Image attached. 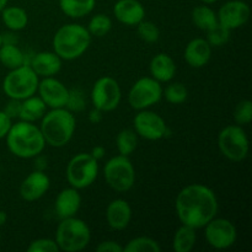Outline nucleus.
I'll use <instances>...</instances> for the list:
<instances>
[{"mask_svg":"<svg viewBox=\"0 0 252 252\" xmlns=\"http://www.w3.org/2000/svg\"><path fill=\"white\" fill-rule=\"evenodd\" d=\"M0 245H1V233H0Z\"/></svg>","mask_w":252,"mask_h":252,"instance_id":"de8ad7c7","label":"nucleus"},{"mask_svg":"<svg viewBox=\"0 0 252 252\" xmlns=\"http://www.w3.org/2000/svg\"><path fill=\"white\" fill-rule=\"evenodd\" d=\"M125 252H160L161 246L157 240L148 236H138L128 241L127 245L123 246Z\"/></svg>","mask_w":252,"mask_h":252,"instance_id":"c756f323","label":"nucleus"},{"mask_svg":"<svg viewBox=\"0 0 252 252\" xmlns=\"http://www.w3.org/2000/svg\"><path fill=\"white\" fill-rule=\"evenodd\" d=\"M81 207V196L74 187L62 189L54 202V209L61 219L75 217Z\"/></svg>","mask_w":252,"mask_h":252,"instance_id":"6ab92c4d","label":"nucleus"},{"mask_svg":"<svg viewBox=\"0 0 252 252\" xmlns=\"http://www.w3.org/2000/svg\"><path fill=\"white\" fill-rule=\"evenodd\" d=\"M162 97L161 83L152 76L140 78L133 84L128 93V102L134 110H148L159 102Z\"/></svg>","mask_w":252,"mask_h":252,"instance_id":"9d476101","label":"nucleus"},{"mask_svg":"<svg viewBox=\"0 0 252 252\" xmlns=\"http://www.w3.org/2000/svg\"><path fill=\"white\" fill-rule=\"evenodd\" d=\"M7 2H9V0H0V11H1L5 6H6Z\"/></svg>","mask_w":252,"mask_h":252,"instance_id":"c03bdc74","label":"nucleus"},{"mask_svg":"<svg viewBox=\"0 0 252 252\" xmlns=\"http://www.w3.org/2000/svg\"><path fill=\"white\" fill-rule=\"evenodd\" d=\"M116 145H117V150L120 153V155L129 157L137 149V133L133 129H128V128L127 129H122L117 134V138H116Z\"/></svg>","mask_w":252,"mask_h":252,"instance_id":"c85d7f7f","label":"nucleus"},{"mask_svg":"<svg viewBox=\"0 0 252 252\" xmlns=\"http://www.w3.org/2000/svg\"><path fill=\"white\" fill-rule=\"evenodd\" d=\"M51 186V181L47 174L41 170H34L27 175L20 186V196L24 201L34 202L47 193Z\"/></svg>","mask_w":252,"mask_h":252,"instance_id":"dca6fc26","label":"nucleus"},{"mask_svg":"<svg viewBox=\"0 0 252 252\" xmlns=\"http://www.w3.org/2000/svg\"><path fill=\"white\" fill-rule=\"evenodd\" d=\"M149 71L159 83H170L176 74V64L169 54L159 53L150 61Z\"/></svg>","mask_w":252,"mask_h":252,"instance_id":"4be33fe9","label":"nucleus"},{"mask_svg":"<svg viewBox=\"0 0 252 252\" xmlns=\"http://www.w3.org/2000/svg\"><path fill=\"white\" fill-rule=\"evenodd\" d=\"M11 126H12L11 118H10L4 111H0V139L6 137V134L9 133Z\"/></svg>","mask_w":252,"mask_h":252,"instance_id":"ea45409f","label":"nucleus"},{"mask_svg":"<svg viewBox=\"0 0 252 252\" xmlns=\"http://www.w3.org/2000/svg\"><path fill=\"white\" fill-rule=\"evenodd\" d=\"M192 21L196 25L197 29L202 31H208L213 26L218 24L217 12L207 4L198 5L192 11Z\"/></svg>","mask_w":252,"mask_h":252,"instance_id":"cd10ccee","label":"nucleus"},{"mask_svg":"<svg viewBox=\"0 0 252 252\" xmlns=\"http://www.w3.org/2000/svg\"><path fill=\"white\" fill-rule=\"evenodd\" d=\"M202 2H203V4H207V5H209V4H213V2H216L217 0H201Z\"/></svg>","mask_w":252,"mask_h":252,"instance_id":"a18cd8bd","label":"nucleus"},{"mask_svg":"<svg viewBox=\"0 0 252 252\" xmlns=\"http://www.w3.org/2000/svg\"><path fill=\"white\" fill-rule=\"evenodd\" d=\"M90 97L94 107L106 113L118 107L122 98V91L117 80L111 76H102L94 84Z\"/></svg>","mask_w":252,"mask_h":252,"instance_id":"9b49d317","label":"nucleus"},{"mask_svg":"<svg viewBox=\"0 0 252 252\" xmlns=\"http://www.w3.org/2000/svg\"><path fill=\"white\" fill-rule=\"evenodd\" d=\"M2 44V36H1V33H0V46H1Z\"/></svg>","mask_w":252,"mask_h":252,"instance_id":"49530a36","label":"nucleus"},{"mask_svg":"<svg viewBox=\"0 0 252 252\" xmlns=\"http://www.w3.org/2000/svg\"><path fill=\"white\" fill-rule=\"evenodd\" d=\"M132 219V208L125 199H113L106 209V220L113 230H123L127 228Z\"/></svg>","mask_w":252,"mask_h":252,"instance_id":"a211bd4d","label":"nucleus"},{"mask_svg":"<svg viewBox=\"0 0 252 252\" xmlns=\"http://www.w3.org/2000/svg\"><path fill=\"white\" fill-rule=\"evenodd\" d=\"M90 154L94 159H96L98 161V160H101L103 157H105L106 150H105V148L101 147V145H97V147L93 148V150L90 152Z\"/></svg>","mask_w":252,"mask_h":252,"instance_id":"79ce46f5","label":"nucleus"},{"mask_svg":"<svg viewBox=\"0 0 252 252\" xmlns=\"http://www.w3.org/2000/svg\"><path fill=\"white\" fill-rule=\"evenodd\" d=\"M85 97H84V93L79 89H73L69 90L68 101H66L65 108L70 112H81L85 108Z\"/></svg>","mask_w":252,"mask_h":252,"instance_id":"c9c22d12","label":"nucleus"},{"mask_svg":"<svg viewBox=\"0 0 252 252\" xmlns=\"http://www.w3.org/2000/svg\"><path fill=\"white\" fill-rule=\"evenodd\" d=\"M7 220V216L4 211H0V226L4 225Z\"/></svg>","mask_w":252,"mask_h":252,"instance_id":"37998d69","label":"nucleus"},{"mask_svg":"<svg viewBox=\"0 0 252 252\" xmlns=\"http://www.w3.org/2000/svg\"><path fill=\"white\" fill-rule=\"evenodd\" d=\"M39 97L42 98L47 107L63 108L65 107L69 96V89L54 76L42 78L37 89Z\"/></svg>","mask_w":252,"mask_h":252,"instance_id":"4468645a","label":"nucleus"},{"mask_svg":"<svg viewBox=\"0 0 252 252\" xmlns=\"http://www.w3.org/2000/svg\"><path fill=\"white\" fill-rule=\"evenodd\" d=\"M91 34L88 29L79 24H66L59 27L53 36V52L62 61L78 59L88 51Z\"/></svg>","mask_w":252,"mask_h":252,"instance_id":"20e7f679","label":"nucleus"},{"mask_svg":"<svg viewBox=\"0 0 252 252\" xmlns=\"http://www.w3.org/2000/svg\"><path fill=\"white\" fill-rule=\"evenodd\" d=\"M162 96H165L167 102L172 105H181L189 97V91L184 84L171 83L166 86L165 90H162Z\"/></svg>","mask_w":252,"mask_h":252,"instance_id":"2f4dec72","label":"nucleus"},{"mask_svg":"<svg viewBox=\"0 0 252 252\" xmlns=\"http://www.w3.org/2000/svg\"><path fill=\"white\" fill-rule=\"evenodd\" d=\"M75 117L73 112L63 108H51L41 118L42 135L46 144L53 148H62L68 144L75 132Z\"/></svg>","mask_w":252,"mask_h":252,"instance_id":"7ed1b4c3","label":"nucleus"},{"mask_svg":"<svg viewBox=\"0 0 252 252\" xmlns=\"http://www.w3.org/2000/svg\"><path fill=\"white\" fill-rule=\"evenodd\" d=\"M137 27L138 36L140 37V39H143L147 43H155V42H158L160 37V31L154 22L144 21L143 20L142 22L137 25Z\"/></svg>","mask_w":252,"mask_h":252,"instance_id":"72a5a7b5","label":"nucleus"},{"mask_svg":"<svg viewBox=\"0 0 252 252\" xmlns=\"http://www.w3.org/2000/svg\"><path fill=\"white\" fill-rule=\"evenodd\" d=\"M103 177L113 191H129L135 182V170L129 157L117 155L111 158L103 167Z\"/></svg>","mask_w":252,"mask_h":252,"instance_id":"6e6552de","label":"nucleus"},{"mask_svg":"<svg viewBox=\"0 0 252 252\" xmlns=\"http://www.w3.org/2000/svg\"><path fill=\"white\" fill-rule=\"evenodd\" d=\"M218 148L223 157L234 162H240L249 154V138L243 126H226L218 135Z\"/></svg>","mask_w":252,"mask_h":252,"instance_id":"1a4fd4ad","label":"nucleus"},{"mask_svg":"<svg viewBox=\"0 0 252 252\" xmlns=\"http://www.w3.org/2000/svg\"><path fill=\"white\" fill-rule=\"evenodd\" d=\"M103 112H101L100 110H97V108L94 107V110L91 111L90 115H89V121H90L91 123H94V125H97V123H100L101 121H102V115Z\"/></svg>","mask_w":252,"mask_h":252,"instance_id":"a19ab883","label":"nucleus"},{"mask_svg":"<svg viewBox=\"0 0 252 252\" xmlns=\"http://www.w3.org/2000/svg\"><path fill=\"white\" fill-rule=\"evenodd\" d=\"M27 252H59V248L54 239L41 238L30 244Z\"/></svg>","mask_w":252,"mask_h":252,"instance_id":"e433bc0d","label":"nucleus"},{"mask_svg":"<svg viewBox=\"0 0 252 252\" xmlns=\"http://www.w3.org/2000/svg\"><path fill=\"white\" fill-rule=\"evenodd\" d=\"M86 29L91 37H103L112 29V20L105 14H97L91 17Z\"/></svg>","mask_w":252,"mask_h":252,"instance_id":"7c9ffc66","label":"nucleus"},{"mask_svg":"<svg viewBox=\"0 0 252 252\" xmlns=\"http://www.w3.org/2000/svg\"><path fill=\"white\" fill-rule=\"evenodd\" d=\"M234 120L239 126L250 125L252 121V102L250 100H243L236 105Z\"/></svg>","mask_w":252,"mask_h":252,"instance_id":"f704fd0d","label":"nucleus"},{"mask_svg":"<svg viewBox=\"0 0 252 252\" xmlns=\"http://www.w3.org/2000/svg\"><path fill=\"white\" fill-rule=\"evenodd\" d=\"M96 0H59V7L70 19H81L95 9Z\"/></svg>","mask_w":252,"mask_h":252,"instance_id":"393cba45","label":"nucleus"},{"mask_svg":"<svg viewBox=\"0 0 252 252\" xmlns=\"http://www.w3.org/2000/svg\"><path fill=\"white\" fill-rule=\"evenodd\" d=\"M96 251L97 252H122L123 246L120 245L117 241L113 240H106L98 244L96 246Z\"/></svg>","mask_w":252,"mask_h":252,"instance_id":"58836bf2","label":"nucleus"},{"mask_svg":"<svg viewBox=\"0 0 252 252\" xmlns=\"http://www.w3.org/2000/svg\"><path fill=\"white\" fill-rule=\"evenodd\" d=\"M65 175L70 187L76 189H88L97 179V160L94 159L90 153H80L68 162Z\"/></svg>","mask_w":252,"mask_h":252,"instance_id":"0eeeda50","label":"nucleus"},{"mask_svg":"<svg viewBox=\"0 0 252 252\" xmlns=\"http://www.w3.org/2000/svg\"><path fill=\"white\" fill-rule=\"evenodd\" d=\"M196 240V229L182 224L175 233L172 248L176 252H189L194 248Z\"/></svg>","mask_w":252,"mask_h":252,"instance_id":"bb28decb","label":"nucleus"},{"mask_svg":"<svg viewBox=\"0 0 252 252\" xmlns=\"http://www.w3.org/2000/svg\"><path fill=\"white\" fill-rule=\"evenodd\" d=\"M46 112L47 106L42 101V98L36 95L30 96V97L21 101V110H20L19 120L34 123L36 121L41 120Z\"/></svg>","mask_w":252,"mask_h":252,"instance_id":"5701e85b","label":"nucleus"},{"mask_svg":"<svg viewBox=\"0 0 252 252\" xmlns=\"http://www.w3.org/2000/svg\"><path fill=\"white\" fill-rule=\"evenodd\" d=\"M203 228L207 243L217 250H226L231 248L238 238L235 225L229 219L214 217Z\"/></svg>","mask_w":252,"mask_h":252,"instance_id":"f8f14e48","label":"nucleus"},{"mask_svg":"<svg viewBox=\"0 0 252 252\" xmlns=\"http://www.w3.org/2000/svg\"><path fill=\"white\" fill-rule=\"evenodd\" d=\"M218 199L213 189L201 184L189 185L179 192L175 202L181 224L201 229L218 213Z\"/></svg>","mask_w":252,"mask_h":252,"instance_id":"f257e3e1","label":"nucleus"},{"mask_svg":"<svg viewBox=\"0 0 252 252\" xmlns=\"http://www.w3.org/2000/svg\"><path fill=\"white\" fill-rule=\"evenodd\" d=\"M5 138L10 153L20 159H33L37 155H41L46 147L39 127L26 121L20 120L12 123Z\"/></svg>","mask_w":252,"mask_h":252,"instance_id":"f03ea898","label":"nucleus"},{"mask_svg":"<svg viewBox=\"0 0 252 252\" xmlns=\"http://www.w3.org/2000/svg\"><path fill=\"white\" fill-rule=\"evenodd\" d=\"M250 6L243 0H230L226 1L219 9L218 22L230 31L243 27L250 19Z\"/></svg>","mask_w":252,"mask_h":252,"instance_id":"2eb2a0df","label":"nucleus"},{"mask_svg":"<svg viewBox=\"0 0 252 252\" xmlns=\"http://www.w3.org/2000/svg\"><path fill=\"white\" fill-rule=\"evenodd\" d=\"M2 24L10 30V31H21L29 24V15L26 10L20 6H5L1 10Z\"/></svg>","mask_w":252,"mask_h":252,"instance_id":"b1692460","label":"nucleus"},{"mask_svg":"<svg viewBox=\"0 0 252 252\" xmlns=\"http://www.w3.org/2000/svg\"><path fill=\"white\" fill-rule=\"evenodd\" d=\"M20 110H21V101L10 98V101L6 103V106H5V108L2 111H4L11 120H15V118H19Z\"/></svg>","mask_w":252,"mask_h":252,"instance_id":"4c0bfd02","label":"nucleus"},{"mask_svg":"<svg viewBox=\"0 0 252 252\" xmlns=\"http://www.w3.org/2000/svg\"><path fill=\"white\" fill-rule=\"evenodd\" d=\"M185 61L192 68L207 65L212 58V47L204 38H194L185 48Z\"/></svg>","mask_w":252,"mask_h":252,"instance_id":"412c9836","label":"nucleus"},{"mask_svg":"<svg viewBox=\"0 0 252 252\" xmlns=\"http://www.w3.org/2000/svg\"><path fill=\"white\" fill-rule=\"evenodd\" d=\"M113 15L126 26H137L144 20L145 9L138 0H118L113 6Z\"/></svg>","mask_w":252,"mask_h":252,"instance_id":"f3484780","label":"nucleus"},{"mask_svg":"<svg viewBox=\"0 0 252 252\" xmlns=\"http://www.w3.org/2000/svg\"><path fill=\"white\" fill-rule=\"evenodd\" d=\"M0 63L7 69H15L27 64L26 54L15 43H2L0 46Z\"/></svg>","mask_w":252,"mask_h":252,"instance_id":"a878e982","label":"nucleus"},{"mask_svg":"<svg viewBox=\"0 0 252 252\" xmlns=\"http://www.w3.org/2000/svg\"><path fill=\"white\" fill-rule=\"evenodd\" d=\"M56 243L59 251L79 252L86 248L91 240L88 224L76 217L62 219L56 231Z\"/></svg>","mask_w":252,"mask_h":252,"instance_id":"39448f33","label":"nucleus"},{"mask_svg":"<svg viewBox=\"0 0 252 252\" xmlns=\"http://www.w3.org/2000/svg\"><path fill=\"white\" fill-rule=\"evenodd\" d=\"M134 132L147 140H160L169 134V128L164 118L158 113L140 110L133 120Z\"/></svg>","mask_w":252,"mask_h":252,"instance_id":"ddd939ff","label":"nucleus"},{"mask_svg":"<svg viewBox=\"0 0 252 252\" xmlns=\"http://www.w3.org/2000/svg\"><path fill=\"white\" fill-rule=\"evenodd\" d=\"M207 32V42L211 44V47H221L226 44L230 39V30L226 29L221 24H217Z\"/></svg>","mask_w":252,"mask_h":252,"instance_id":"473e14b6","label":"nucleus"},{"mask_svg":"<svg viewBox=\"0 0 252 252\" xmlns=\"http://www.w3.org/2000/svg\"><path fill=\"white\" fill-rule=\"evenodd\" d=\"M39 78L29 64L11 69L2 80V91L9 98L25 100L36 95Z\"/></svg>","mask_w":252,"mask_h":252,"instance_id":"423d86ee","label":"nucleus"},{"mask_svg":"<svg viewBox=\"0 0 252 252\" xmlns=\"http://www.w3.org/2000/svg\"><path fill=\"white\" fill-rule=\"evenodd\" d=\"M62 58L54 52H39L32 57L29 65L38 75V78H49L61 71Z\"/></svg>","mask_w":252,"mask_h":252,"instance_id":"aec40b11","label":"nucleus"}]
</instances>
